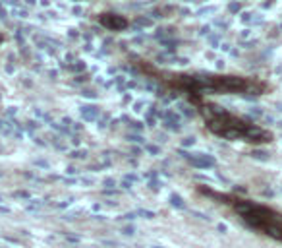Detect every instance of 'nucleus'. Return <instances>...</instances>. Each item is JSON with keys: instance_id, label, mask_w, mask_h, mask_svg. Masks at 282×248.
<instances>
[{"instance_id": "obj_1", "label": "nucleus", "mask_w": 282, "mask_h": 248, "mask_svg": "<svg viewBox=\"0 0 282 248\" xmlns=\"http://www.w3.org/2000/svg\"><path fill=\"white\" fill-rule=\"evenodd\" d=\"M236 208L240 210V214L244 215V219L250 225L282 241V215H277L275 212L253 206V204H238Z\"/></svg>"}, {"instance_id": "obj_3", "label": "nucleus", "mask_w": 282, "mask_h": 248, "mask_svg": "<svg viewBox=\"0 0 282 248\" xmlns=\"http://www.w3.org/2000/svg\"><path fill=\"white\" fill-rule=\"evenodd\" d=\"M4 43V35H2V31H0V45Z\"/></svg>"}, {"instance_id": "obj_2", "label": "nucleus", "mask_w": 282, "mask_h": 248, "mask_svg": "<svg viewBox=\"0 0 282 248\" xmlns=\"http://www.w3.org/2000/svg\"><path fill=\"white\" fill-rule=\"evenodd\" d=\"M101 21H103L107 27H114V29H122V27H126V19H122V17H112V19H109L107 14L101 17Z\"/></svg>"}]
</instances>
